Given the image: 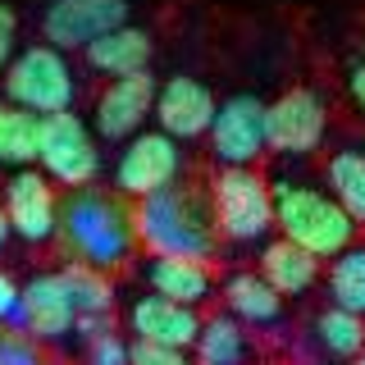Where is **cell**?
<instances>
[{
  "mask_svg": "<svg viewBox=\"0 0 365 365\" xmlns=\"http://www.w3.org/2000/svg\"><path fill=\"white\" fill-rule=\"evenodd\" d=\"M60 242L78 265H91L101 274L123 269L137 256V220L133 201L119 192L78 187L60 197Z\"/></svg>",
  "mask_w": 365,
  "mask_h": 365,
  "instance_id": "cell-1",
  "label": "cell"
},
{
  "mask_svg": "<svg viewBox=\"0 0 365 365\" xmlns=\"http://www.w3.org/2000/svg\"><path fill=\"white\" fill-rule=\"evenodd\" d=\"M137 220V242L151 256H187V260H210L220 247V228H215L210 210V187H192V182H174V187L155 192V197L133 201Z\"/></svg>",
  "mask_w": 365,
  "mask_h": 365,
  "instance_id": "cell-2",
  "label": "cell"
},
{
  "mask_svg": "<svg viewBox=\"0 0 365 365\" xmlns=\"http://www.w3.org/2000/svg\"><path fill=\"white\" fill-rule=\"evenodd\" d=\"M269 187H274V228H279V237H288V242H297L319 260L324 256L334 260L356 242L361 224L324 187H315L306 178H288V174L269 178Z\"/></svg>",
  "mask_w": 365,
  "mask_h": 365,
  "instance_id": "cell-3",
  "label": "cell"
},
{
  "mask_svg": "<svg viewBox=\"0 0 365 365\" xmlns=\"http://www.w3.org/2000/svg\"><path fill=\"white\" fill-rule=\"evenodd\" d=\"M5 96H9V106L37 114V119H46V114H68L78 101V78H73L68 55L51 41L23 46L14 55V64H9V73H5Z\"/></svg>",
  "mask_w": 365,
  "mask_h": 365,
  "instance_id": "cell-4",
  "label": "cell"
},
{
  "mask_svg": "<svg viewBox=\"0 0 365 365\" xmlns=\"http://www.w3.org/2000/svg\"><path fill=\"white\" fill-rule=\"evenodd\" d=\"M210 210L224 242L251 247L274 233V187L260 169H220L210 178Z\"/></svg>",
  "mask_w": 365,
  "mask_h": 365,
  "instance_id": "cell-5",
  "label": "cell"
},
{
  "mask_svg": "<svg viewBox=\"0 0 365 365\" xmlns=\"http://www.w3.org/2000/svg\"><path fill=\"white\" fill-rule=\"evenodd\" d=\"M37 165H41L46 178L64 182L68 192L96 187V178H101L96 133H91L73 110L68 114H46L41 128H37Z\"/></svg>",
  "mask_w": 365,
  "mask_h": 365,
  "instance_id": "cell-6",
  "label": "cell"
},
{
  "mask_svg": "<svg viewBox=\"0 0 365 365\" xmlns=\"http://www.w3.org/2000/svg\"><path fill=\"white\" fill-rule=\"evenodd\" d=\"M269 151V106L251 91L220 101V114L210 123V155L220 169H256V160Z\"/></svg>",
  "mask_w": 365,
  "mask_h": 365,
  "instance_id": "cell-7",
  "label": "cell"
},
{
  "mask_svg": "<svg viewBox=\"0 0 365 365\" xmlns=\"http://www.w3.org/2000/svg\"><path fill=\"white\" fill-rule=\"evenodd\" d=\"M182 165H187V160H182V146L174 137L160 133V128H146V133H137L133 142H123L119 160H114V192H119V197H133V201L155 197V192L174 187L182 178Z\"/></svg>",
  "mask_w": 365,
  "mask_h": 365,
  "instance_id": "cell-8",
  "label": "cell"
},
{
  "mask_svg": "<svg viewBox=\"0 0 365 365\" xmlns=\"http://www.w3.org/2000/svg\"><path fill=\"white\" fill-rule=\"evenodd\" d=\"M133 19V0H46L41 5V41L60 51H87L101 37Z\"/></svg>",
  "mask_w": 365,
  "mask_h": 365,
  "instance_id": "cell-9",
  "label": "cell"
},
{
  "mask_svg": "<svg viewBox=\"0 0 365 365\" xmlns=\"http://www.w3.org/2000/svg\"><path fill=\"white\" fill-rule=\"evenodd\" d=\"M329 133V106L315 87H288L269 101V151L279 155H311Z\"/></svg>",
  "mask_w": 365,
  "mask_h": 365,
  "instance_id": "cell-10",
  "label": "cell"
},
{
  "mask_svg": "<svg viewBox=\"0 0 365 365\" xmlns=\"http://www.w3.org/2000/svg\"><path fill=\"white\" fill-rule=\"evenodd\" d=\"M155 78L137 73V78H119L106 83L91 106V128L106 142H133L137 133H146V119L155 114Z\"/></svg>",
  "mask_w": 365,
  "mask_h": 365,
  "instance_id": "cell-11",
  "label": "cell"
},
{
  "mask_svg": "<svg viewBox=\"0 0 365 365\" xmlns=\"http://www.w3.org/2000/svg\"><path fill=\"white\" fill-rule=\"evenodd\" d=\"M220 114V101L215 91L192 73H174L165 87L155 91V123L160 133H169L174 142H197V137H210V123Z\"/></svg>",
  "mask_w": 365,
  "mask_h": 365,
  "instance_id": "cell-12",
  "label": "cell"
},
{
  "mask_svg": "<svg viewBox=\"0 0 365 365\" xmlns=\"http://www.w3.org/2000/svg\"><path fill=\"white\" fill-rule=\"evenodd\" d=\"M0 205H5L9 228L23 242H51V237H60V197H55L51 178L41 169H19L5 182V201Z\"/></svg>",
  "mask_w": 365,
  "mask_h": 365,
  "instance_id": "cell-13",
  "label": "cell"
},
{
  "mask_svg": "<svg viewBox=\"0 0 365 365\" xmlns=\"http://www.w3.org/2000/svg\"><path fill=\"white\" fill-rule=\"evenodd\" d=\"M78 324V306L68 297V283L60 269L32 274L23 283V311H19V334H28L32 342H60L73 334Z\"/></svg>",
  "mask_w": 365,
  "mask_h": 365,
  "instance_id": "cell-14",
  "label": "cell"
},
{
  "mask_svg": "<svg viewBox=\"0 0 365 365\" xmlns=\"http://www.w3.org/2000/svg\"><path fill=\"white\" fill-rule=\"evenodd\" d=\"M201 324H205V319L197 315V306H178V302L155 297V292H142V297L128 306V329H133V338L160 342V347H182V351H192V347H197V338H201Z\"/></svg>",
  "mask_w": 365,
  "mask_h": 365,
  "instance_id": "cell-15",
  "label": "cell"
},
{
  "mask_svg": "<svg viewBox=\"0 0 365 365\" xmlns=\"http://www.w3.org/2000/svg\"><path fill=\"white\" fill-rule=\"evenodd\" d=\"M142 283L155 297H169L178 306H201L215 297L210 260H187V256H151L142 265Z\"/></svg>",
  "mask_w": 365,
  "mask_h": 365,
  "instance_id": "cell-16",
  "label": "cell"
},
{
  "mask_svg": "<svg viewBox=\"0 0 365 365\" xmlns=\"http://www.w3.org/2000/svg\"><path fill=\"white\" fill-rule=\"evenodd\" d=\"M87 64L96 68L106 83H119V78H137V73H151V32L146 28H133V23H123V28H114L110 37H101L96 46H87Z\"/></svg>",
  "mask_w": 365,
  "mask_h": 365,
  "instance_id": "cell-17",
  "label": "cell"
},
{
  "mask_svg": "<svg viewBox=\"0 0 365 365\" xmlns=\"http://www.w3.org/2000/svg\"><path fill=\"white\" fill-rule=\"evenodd\" d=\"M260 274L269 279V288L288 302V297H306L319 283V256H311V251H302L297 242H288V237H274V242H265V251H260Z\"/></svg>",
  "mask_w": 365,
  "mask_h": 365,
  "instance_id": "cell-18",
  "label": "cell"
},
{
  "mask_svg": "<svg viewBox=\"0 0 365 365\" xmlns=\"http://www.w3.org/2000/svg\"><path fill=\"white\" fill-rule=\"evenodd\" d=\"M224 306L233 319H242L247 329H265V324H279L283 319V297L269 288L265 274L256 269H237L224 279Z\"/></svg>",
  "mask_w": 365,
  "mask_h": 365,
  "instance_id": "cell-19",
  "label": "cell"
},
{
  "mask_svg": "<svg viewBox=\"0 0 365 365\" xmlns=\"http://www.w3.org/2000/svg\"><path fill=\"white\" fill-rule=\"evenodd\" d=\"M311 338H315L319 356L356 365V356L365 351V315H351L342 306H324L311 319Z\"/></svg>",
  "mask_w": 365,
  "mask_h": 365,
  "instance_id": "cell-20",
  "label": "cell"
},
{
  "mask_svg": "<svg viewBox=\"0 0 365 365\" xmlns=\"http://www.w3.org/2000/svg\"><path fill=\"white\" fill-rule=\"evenodd\" d=\"M197 365H247L251 361V334L242 319L233 315H210L201 324V338H197Z\"/></svg>",
  "mask_w": 365,
  "mask_h": 365,
  "instance_id": "cell-21",
  "label": "cell"
},
{
  "mask_svg": "<svg viewBox=\"0 0 365 365\" xmlns=\"http://www.w3.org/2000/svg\"><path fill=\"white\" fill-rule=\"evenodd\" d=\"M324 182H329V197L356 224H365V151L361 146H342V151L329 155Z\"/></svg>",
  "mask_w": 365,
  "mask_h": 365,
  "instance_id": "cell-22",
  "label": "cell"
},
{
  "mask_svg": "<svg viewBox=\"0 0 365 365\" xmlns=\"http://www.w3.org/2000/svg\"><path fill=\"white\" fill-rule=\"evenodd\" d=\"M329 302L351 315H365V242H351L329 260Z\"/></svg>",
  "mask_w": 365,
  "mask_h": 365,
  "instance_id": "cell-23",
  "label": "cell"
},
{
  "mask_svg": "<svg viewBox=\"0 0 365 365\" xmlns=\"http://www.w3.org/2000/svg\"><path fill=\"white\" fill-rule=\"evenodd\" d=\"M37 128L41 119L19 106H0V165L9 169H28L32 160H37Z\"/></svg>",
  "mask_w": 365,
  "mask_h": 365,
  "instance_id": "cell-24",
  "label": "cell"
},
{
  "mask_svg": "<svg viewBox=\"0 0 365 365\" xmlns=\"http://www.w3.org/2000/svg\"><path fill=\"white\" fill-rule=\"evenodd\" d=\"M64 283H68V297H73V306H78V315H110L114 311V283H110V274H101V269H91V265H64Z\"/></svg>",
  "mask_w": 365,
  "mask_h": 365,
  "instance_id": "cell-25",
  "label": "cell"
},
{
  "mask_svg": "<svg viewBox=\"0 0 365 365\" xmlns=\"http://www.w3.org/2000/svg\"><path fill=\"white\" fill-rule=\"evenodd\" d=\"M0 365H46L41 347L19 329H0Z\"/></svg>",
  "mask_w": 365,
  "mask_h": 365,
  "instance_id": "cell-26",
  "label": "cell"
},
{
  "mask_svg": "<svg viewBox=\"0 0 365 365\" xmlns=\"http://www.w3.org/2000/svg\"><path fill=\"white\" fill-rule=\"evenodd\" d=\"M87 365H133V342H123L110 329L96 342H87Z\"/></svg>",
  "mask_w": 365,
  "mask_h": 365,
  "instance_id": "cell-27",
  "label": "cell"
},
{
  "mask_svg": "<svg viewBox=\"0 0 365 365\" xmlns=\"http://www.w3.org/2000/svg\"><path fill=\"white\" fill-rule=\"evenodd\" d=\"M19 51H23L19 46V9H14V0H0V78L9 73Z\"/></svg>",
  "mask_w": 365,
  "mask_h": 365,
  "instance_id": "cell-28",
  "label": "cell"
},
{
  "mask_svg": "<svg viewBox=\"0 0 365 365\" xmlns=\"http://www.w3.org/2000/svg\"><path fill=\"white\" fill-rule=\"evenodd\" d=\"M133 365H197V361H192V351H182V347H160V342L133 338Z\"/></svg>",
  "mask_w": 365,
  "mask_h": 365,
  "instance_id": "cell-29",
  "label": "cell"
},
{
  "mask_svg": "<svg viewBox=\"0 0 365 365\" xmlns=\"http://www.w3.org/2000/svg\"><path fill=\"white\" fill-rule=\"evenodd\" d=\"M19 311H23V288L0 269V329H19Z\"/></svg>",
  "mask_w": 365,
  "mask_h": 365,
  "instance_id": "cell-30",
  "label": "cell"
},
{
  "mask_svg": "<svg viewBox=\"0 0 365 365\" xmlns=\"http://www.w3.org/2000/svg\"><path fill=\"white\" fill-rule=\"evenodd\" d=\"M347 96H351V106L365 114V55L347 68Z\"/></svg>",
  "mask_w": 365,
  "mask_h": 365,
  "instance_id": "cell-31",
  "label": "cell"
},
{
  "mask_svg": "<svg viewBox=\"0 0 365 365\" xmlns=\"http://www.w3.org/2000/svg\"><path fill=\"white\" fill-rule=\"evenodd\" d=\"M9 233H14V228H9V215H5V205H0V251H5V242H9Z\"/></svg>",
  "mask_w": 365,
  "mask_h": 365,
  "instance_id": "cell-32",
  "label": "cell"
},
{
  "mask_svg": "<svg viewBox=\"0 0 365 365\" xmlns=\"http://www.w3.org/2000/svg\"><path fill=\"white\" fill-rule=\"evenodd\" d=\"M356 365H365V351H361V356H356Z\"/></svg>",
  "mask_w": 365,
  "mask_h": 365,
  "instance_id": "cell-33",
  "label": "cell"
}]
</instances>
